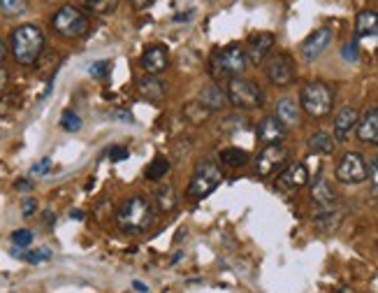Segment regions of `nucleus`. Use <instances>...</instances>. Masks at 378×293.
Segmentation results:
<instances>
[{
	"label": "nucleus",
	"mask_w": 378,
	"mask_h": 293,
	"mask_svg": "<svg viewBox=\"0 0 378 293\" xmlns=\"http://www.w3.org/2000/svg\"><path fill=\"white\" fill-rule=\"evenodd\" d=\"M5 56H8V44H5V40L0 37V63L5 61Z\"/></svg>",
	"instance_id": "45"
},
{
	"label": "nucleus",
	"mask_w": 378,
	"mask_h": 293,
	"mask_svg": "<svg viewBox=\"0 0 378 293\" xmlns=\"http://www.w3.org/2000/svg\"><path fill=\"white\" fill-rule=\"evenodd\" d=\"M44 219H47L49 226H54V212H44Z\"/></svg>",
	"instance_id": "48"
},
{
	"label": "nucleus",
	"mask_w": 378,
	"mask_h": 293,
	"mask_svg": "<svg viewBox=\"0 0 378 293\" xmlns=\"http://www.w3.org/2000/svg\"><path fill=\"white\" fill-rule=\"evenodd\" d=\"M168 173H170V161L165 156H156L149 165H146L144 177L149 182H160Z\"/></svg>",
	"instance_id": "27"
},
{
	"label": "nucleus",
	"mask_w": 378,
	"mask_h": 293,
	"mask_svg": "<svg viewBox=\"0 0 378 293\" xmlns=\"http://www.w3.org/2000/svg\"><path fill=\"white\" fill-rule=\"evenodd\" d=\"M367 180H369V184H371V196H374V198L378 200V156L371 158Z\"/></svg>",
	"instance_id": "35"
},
{
	"label": "nucleus",
	"mask_w": 378,
	"mask_h": 293,
	"mask_svg": "<svg viewBox=\"0 0 378 293\" xmlns=\"http://www.w3.org/2000/svg\"><path fill=\"white\" fill-rule=\"evenodd\" d=\"M117 117H119V119H126V121H132V114H130V112H119Z\"/></svg>",
	"instance_id": "47"
},
{
	"label": "nucleus",
	"mask_w": 378,
	"mask_h": 293,
	"mask_svg": "<svg viewBox=\"0 0 378 293\" xmlns=\"http://www.w3.org/2000/svg\"><path fill=\"white\" fill-rule=\"evenodd\" d=\"M70 216H72V219H84V212H79V209H72V212H70Z\"/></svg>",
	"instance_id": "46"
},
{
	"label": "nucleus",
	"mask_w": 378,
	"mask_h": 293,
	"mask_svg": "<svg viewBox=\"0 0 378 293\" xmlns=\"http://www.w3.org/2000/svg\"><path fill=\"white\" fill-rule=\"evenodd\" d=\"M244 70H246V52L239 44H228V47L211 54L209 59V73L216 82L219 79L230 82L235 77H241Z\"/></svg>",
	"instance_id": "3"
},
{
	"label": "nucleus",
	"mask_w": 378,
	"mask_h": 293,
	"mask_svg": "<svg viewBox=\"0 0 378 293\" xmlns=\"http://www.w3.org/2000/svg\"><path fill=\"white\" fill-rule=\"evenodd\" d=\"M355 131H357V138H360L364 144H378V107H371L369 112L362 114Z\"/></svg>",
	"instance_id": "17"
},
{
	"label": "nucleus",
	"mask_w": 378,
	"mask_h": 293,
	"mask_svg": "<svg viewBox=\"0 0 378 293\" xmlns=\"http://www.w3.org/2000/svg\"><path fill=\"white\" fill-rule=\"evenodd\" d=\"M274 42H277L274 33H265V30H262V33H253L246 40V61H251L253 66L265 63L269 59V54H272Z\"/></svg>",
	"instance_id": "11"
},
{
	"label": "nucleus",
	"mask_w": 378,
	"mask_h": 293,
	"mask_svg": "<svg viewBox=\"0 0 378 293\" xmlns=\"http://www.w3.org/2000/svg\"><path fill=\"white\" fill-rule=\"evenodd\" d=\"M181 114H183V119L188 121V124L202 126L204 121H209V117H211L214 112H209L207 107H204V105L200 103V100H190V103H186V105H183Z\"/></svg>",
	"instance_id": "23"
},
{
	"label": "nucleus",
	"mask_w": 378,
	"mask_h": 293,
	"mask_svg": "<svg viewBox=\"0 0 378 293\" xmlns=\"http://www.w3.org/2000/svg\"><path fill=\"white\" fill-rule=\"evenodd\" d=\"M14 187H17L19 191H30V189H33V182H28V180H19V182L14 184Z\"/></svg>",
	"instance_id": "41"
},
{
	"label": "nucleus",
	"mask_w": 378,
	"mask_h": 293,
	"mask_svg": "<svg viewBox=\"0 0 378 293\" xmlns=\"http://www.w3.org/2000/svg\"><path fill=\"white\" fill-rule=\"evenodd\" d=\"M311 198L320 209H332L337 205V193L325 177H316V180L311 182Z\"/></svg>",
	"instance_id": "16"
},
{
	"label": "nucleus",
	"mask_w": 378,
	"mask_h": 293,
	"mask_svg": "<svg viewBox=\"0 0 378 293\" xmlns=\"http://www.w3.org/2000/svg\"><path fill=\"white\" fill-rule=\"evenodd\" d=\"M309 182H311L309 168H306L304 163H288L284 168V173L279 175L277 187L281 191H297V189L306 187Z\"/></svg>",
	"instance_id": "12"
},
{
	"label": "nucleus",
	"mask_w": 378,
	"mask_h": 293,
	"mask_svg": "<svg viewBox=\"0 0 378 293\" xmlns=\"http://www.w3.org/2000/svg\"><path fill=\"white\" fill-rule=\"evenodd\" d=\"M181 258H183V254L179 252V254H175V258H172V263H177V261H181Z\"/></svg>",
	"instance_id": "49"
},
{
	"label": "nucleus",
	"mask_w": 378,
	"mask_h": 293,
	"mask_svg": "<svg viewBox=\"0 0 378 293\" xmlns=\"http://www.w3.org/2000/svg\"><path fill=\"white\" fill-rule=\"evenodd\" d=\"M288 135V129L277 119V114H269L258 124V140L265 144H281Z\"/></svg>",
	"instance_id": "15"
},
{
	"label": "nucleus",
	"mask_w": 378,
	"mask_h": 293,
	"mask_svg": "<svg viewBox=\"0 0 378 293\" xmlns=\"http://www.w3.org/2000/svg\"><path fill=\"white\" fill-rule=\"evenodd\" d=\"M339 293H355V291H353V289H348V286H346V289H341Z\"/></svg>",
	"instance_id": "50"
},
{
	"label": "nucleus",
	"mask_w": 378,
	"mask_h": 293,
	"mask_svg": "<svg viewBox=\"0 0 378 293\" xmlns=\"http://www.w3.org/2000/svg\"><path fill=\"white\" fill-rule=\"evenodd\" d=\"M10 52L19 66H35L44 52V33L35 23H21L10 35Z\"/></svg>",
	"instance_id": "1"
},
{
	"label": "nucleus",
	"mask_w": 378,
	"mask_h": 293,
	"mask_svg": "<svg viewBox=\"0 0 378 293\" xmlns=\"http://www.w3.org/2000/svg\"><path fill=\"white\" fill-rule=\"evenodd\" d=\"M228 103L237 107V110H258L265 103V93L262 88L251 79L244 77H235L228 82Z\"/></svg>",
	"instance_id": "7"
},
{
	"label": "nucleus",
	"mask_w": 378,
	"mask_h": 293,
	"mask_svg": "<svg viewBox=\"0 0 378 293\" xmlns=\"http://www.w3.org/2000/svg\"><path fill=\"white\" fill-rule=\"evenodd\" d=\"M309 149L313 154H332V151H335V138L323 131L313 133L309 138Z\"/></svg>",
	"instance_id": "25"
},
{
	"label": "nucleus",
	"mask_w": 378,
	"mask_h": 293,
	"mask_svg": "<svg viewBox=\"0 0 378 293\" xmlns=\"http://www.w3.org/2000/svg\"><path fill=\"white\" fill-rule=\"evenodd\" d=\"M288 161V149L284 144H265V149L255 156V175L269 177Z\"/></svg>",
	"instance_id": "10"
},
{
	"label": "nucleus",
	"mask_w": 378,
	"mask_h": 293,
	"mask_svg": "<svg viewBox=\"0 0 378 293\" xmlns=\"http://www.w3.org/2000/svg\"><path fill=\"white\" fill-rule=\"evenodd\" d=\"M51 170V158H42V161H37L33 168H30V173L33 175H47Z\"/></svg>",
	"instance_id": "38"
},
{
	"label": "nucleus",
	"mask_w": 378,
	"mask_h": 293,
	"mask_svg": "<svg viewBox=\"0 0 378 293\" xmlns=\"http://www.w3.org/2000/svg\"><path fill=\"white\" fill-rule=\"evenodd\" d=\"M223 133H232V131H244L248 126V121L244 117H239V114H232V117L223 119Z\"/></svg>",
	"instance_id": "33"
},
{
	"label": "nucleus",
	"mask_w": 378,
	"mask_h": 293,
	"mask_svg": "<svg viewBox=\"0 0 378 293\" xmlns=\"http://www.w3.org/2000/svg\"><path fill=\"white\" fill-rule=\"evenodd\" d=\"M0 12L5 17H21L28 12V0H0Z\"/></svg>",
	"instance_id": "29"
},
{
	"label": "nucleus",
	"mask_w": 378,
	"mask_h": 293,
	"mask_svg": "<svg viewBox=\"0 0 378 293\" xmlns=\"http://www.w3.org/2000/svg\"><path fill=\"white\" fill-rule=\"evenodd\" d=\"M221 182H223V170L219 168V165L211 163V161H200L193 177H190V182H188L186 196L193 200H202V198H207V196L214 193Z\"/></svg>",
	"instance_id": "6"
},
{
	"label": "nucleus",
	"mask_w": 378,
	"mask_h": 293,
	"mask_svg": "<svg viewBox=\"0 0 378 293\" xmlns=\"http://www.w3.org/2000/svg\"><path fill=\"white\" fill-rule=\"evenodd\" d=\"M156 221V209L146 196H130L117 212V224L123 233H146Z\"/></svg>",
	"instance_id": "2"
},
{
	"label": "nucleus",
	"mask_w": 378,
	"mask_h": 293,
	"mask_svg": "<svg viewBox=\"0 0 378 293\" xmlns=\"http://www.w3.org/2000/svg\"><path fill=\"white\" fill-rule=\"evenodd\" d=\"M132 289L139 291V293H149V286H146L144 282H139V279H135V282H132Z\"/></svg>",
	"instance_id": "42"
},
{
	"label": "nucleus",
	"mask_w": 378,
	"mask_h": 293,
	"mask_svg": "<svg viewBox=\"0 0 378 293\" xmlns=\"http://www.w3.org/2000/svg\"><path fill=\"white\" fill-rule=\"evenodd\" d=\"M84 3V8L91 12V15H112L114 10L119 8V0H81Z\"/></svg>",
	"instance_id": "28"
},
{
	"label": "nucleus",
	"mask_w": 378,
	"mask_h": 293,
	"mask_svg": "<svg viewBox=\"0 0 378 293\" xmlns=\"http://www.w3.org/2000/svg\"><path fill=\"white\" fill-rule=\"evenodd\" d=\"M299 107L313 119L328 117L335 107V88L325 82H309L299 93Z\"/></svg>",
	"instance_id": "4"
},
{
	"label": "nucleus",
	"mask_w": 378,
	"mask_h": 293,
	"mask_svg": "<svg viewBox=\"0 0 378 293\" xmlns=\"http://www.w3.org/2000/svg\"><path fill=\"white\" fill-rule=\"evenodd\" d=\"M193 19V12H183V15H177L175 17V21L179 23V21H190Z\"/></svg>",
	"instance_id": "44"
},
{
	"label": "nucleus",
	"mask_w": 378,
	"mask_h": 293,
	"mask_svg": "<svg viewBox=\"0 0 378 293\" xmlns=\"http://www.w3.org/2000/svg\"><path fill=\"white\" fill-rule=\"evenodd\" d=\"M277 119L286 126V129H290V126H297L299 124V107H297V103H295L292 98H281L279 103H277Z\"/></svg>",
	"instance_id": "22"
},
{
	"label": "nucleus",
	"mask_w": 378,
	"mask_h": 293,
	"mask_svg": "<svg viewBox=\"0 0 378 293\" xmlns=\"http://www.w3.org/2000/svg\"><path fill=\"white\" fill-rule=\"evenodd\" d=\"M219 161L226 165V168H244V165L251 161V156H248V151L244 149H237V146H230V149H223L219 154Z\"/></svg>",
	"instance_id": "24"
},
{
	"label": "nucleus",
	"mask_w": 378,
	"mask_h": 293,
	"mask_svg": "<svg viewBox=\"0 0 378 293\" xmlns=\"http://www.w3.org/2000/svg\"><path fill=\"white\" fill-rule=\"evenodd\" d=\"M137 91L142 95L144 100H151V103H160V100L165 98V93H168V84H165L160 77H144L142 82L137 84Z\"/></svg>",
	"instance_id": "21"
},
{
	"label": "nucleus",
	"mask_w": 378,
	"mask_h": 293,
	"mask_svg": "<svg viewBox=\"0 0 378 293\" xmlns=\"http://www.w3.org/2000/svg\"><path fill=\"white\" fill-rule=\"evenodd\" d=\"M33 231H28V228H17V231H12L10 235V240H12V245L19 247V249H26V247H30L33 245Z\"/></svg>",
	"instance_id": "32"
},
{
	"label": "nucleus",
	"mask_w": 378,
	"mask_h": 293,
	"mask_svg": "<svg viewBox=\"0 0 378 293\" xmlns=\"http://www.w3.org/2000/svg\"><path fill=\"white\" fill-rule=\"evenodd\" d=\"M355 37H378V12L374 10H362L355 17Z\"/></svg>",
	"instance_id": "20"
},
{
	"label": "nucleus",
	"mask_w": 378,
	"mask_h": 293,
	"mask_svg": "<svg viewBox=\"0 0 378 293\" xmlns=\"http://www.w3.org/2000/svg\"><path fill=\"white\" fill-rule=\"evenodd\" d=\"M369 175V163L364 161L362 154L357 151H346L337 163V180L341 184H362L367 182Z\"/></svg>",
	"instance_id": "8"
},
{
	"label": "nucleus",
	"mask_w": 378,
	"mask_h": 293,
	"mask_svg": "<svg viewBox=\"0 0 378 293\" xmlns=\"http://www.w3.org/2000/svg\"><path fill=\"white\" fill-rule=\"evenodd\" d=\"M51 28L59 37L79 40L88 33V17L77 5H61L51 17Z\"/></svg>",
	"instance_id": "5"
},
{
	"label": "nucleus",
	"mask_w": 378,
	"mask_h": 293,
	"mask_svg": "<svg viewBox=\"0 0 378 293\" xmlns=\"http://www.w3.org/2000/svg\"><path fill=\"white\" fill-rule=\"evenodd\" d=\"M357 121H360V117H357V110L355 107H341L339 110V114L335 117V138L337 140H348L350 133L355 131Z\"/></svg>",
	"instance_id": "18"
},
{
	"label": "nucleus",
	"mask_w": 378,
	"mask_h": 293,
	"mask_svg": "<svg viewBox=\"0 0 378 293\" xmlns=\"http://www.w3.org/2000/svg\"><path fill=\"white\" fill-rule=\"evenodd\" d=\"M197 100L207 107L209 112H219L223 110V107H228V93L223 91V88L219 84H207L200 91V95H197Z\"/></svg>",
	"instance_id": "19"
},
{
	"label": "nucleus",
	"mask_w": 378,
	"mask_h": 293,
	"mask_svg": "<svg viewBox=\"0 0 378 293\" xmlns=\"http://www.w3.org/2000/svg\"><path fill=\"white\" fill-rule=\"evenodd\" d=\"M5 84H8V70H5V68H0V93H3Z\"/></svg>",
	"instance_id": "43"
},
{
	"label": "nucleus",
	"mask_w": 378,
	"mask_h": 293,
	"mask_svg": "<svg viewBox=\"0 0 378 293\" xmlns=\"http://www.w3.org/2000/svg\"><path fill=\"white\" fill-rule=\"evenodd\" d=\"M37 209V200H33V198H26L23 200V205H21V212H23V216H30Z\"/></svg>",
	"instance_id": "39"
},
{
	"label": "nucleus",
	"mask_w": 378,
	"mask_h": 293,
	"mask_svg": "<svg viewBox=\"0 0 378 293\" xmlns=\"http://www.w3.org/2000/svg\"><path fill=\"white\" fill-rule=\"evenodd\" d=\"M332 37H335L332 28H318V30H313V33L302 42V56H304V61H316L318 56H323L325 49L330 47Z\"/></svg>",
	"instance_id": "14"
},
{
	"label": "nucleus",
	"mask_w": 378,
	"mask_h": 293,
	"mask_svg": "<svg viewBox=\"0 0 378 293\" xmlns=\"http://www.w3.org/2000/svg\"><path fill=\"white\" fill-rule=\"evenodd\" d=\"M81 126H84V121H81V117L74 110H66V112L61 114V129L66 131V133L81 131Z\"/></svg>",
	"instance_id": "31"
},
{
	"label": "nucleus",
	"mask_w": 378,
	"mask_h": 293,
	"mask_svg": "<svg viewBox=\"0 0 378 293\" xmlns=\"http://www.w3.org/2000/svg\"><path fill=\"white\" fill-rule=\"evenodd\" d=\"M110 68H112L110 61H93L91 66H88V75L95 77V79H102V77L110 75Z\"/></svg>",
	"instance_id": "34"
},
{
	"label": "nucleus",
	"mask_w": 378,
	"mask_h": 293,
	"mask_svg": "<svg viewBox=\"0 0 378 293\" xmlns=\"http://www.w3.org/2000/svg\"><path fill=\"white\" fill-rule=\"evenodd\" d=\"M341 56L346 61H357V42H348V44H344V49H341Z\"/></svg>",
	"instance_id": "37"
},
{
	"label": "nucleus",
	"mask_w": 378,
	"mask_h": 293,
	"mask_svg": "<svg viewBox=\"0 0 378 293\" xmlns=\"http://www.w3.org/2000/svg\"><path fill=\"white\" fill-rule=\"evenodd\" d=\"M156 207L160 212H172L177 207V193L170 184H160L156 189Z\"/></svg>",
	"instance_id": "26"
},
{
	"label": "nucleus",
	"mask_w": 378,
	"mask_h": 293,
	"mask_svg": "<svg viewBox=\"0 0 378 293\" xmlns=\"http://www.w3.org/2000/svg\"><path fill=\"white\" fill-rule=\"evenodd\" d=\"M142 68L146 70V75L151 77H158L165 70L170 68V54L163 44H149L142 54Z\"/></svg>",
	"instance_id": "13"
},
{
	"label": "nucleus",
	"mask_w": 378,
	"mask_h": 293,
	"mask_svg": "<svg viewBox=\"0 0 378 293\" xmlns=\"http://www.w3.org/2000/svg\"><path fill=\"white\" fill-rule=\"evenodd\" d=\"M153 3H156V0H130L132 10H137V12H142V10H146V8H151Z\"/></svg>",
	"instance_id": "40"
},
{
	"label": "nucleus",
	"mask_w": 378,
	"mask_h": 293,
	"mask_svg": "<svg viewBox=\"0 0 378 293\" xmlns=\"http://www.w3.org/2000/svg\"><path fill=\"white\" fill-rule=\"evenodd\" d=\"M107 156H110V161H112V163H121V161H126V158L130 156V151H128L123 144H114V146H110Z\"/></svg>",
	"instance_id": "36"
},
{
	"label": "nucleus",
	"mask_w": 378,
	"mask_h": 293,
	"mask_svg": "<svg viewBox=\"0 0 378 293\" xmlns=\"http://www.w3.org/2000/svg\"><path fill=\"white\" fill-rule=\"evenodd\" d=\"M265 75L274 86H288L295 79V61L290 54L277 52L265 61Z\"/></svg>",
	"instance_id": "9"
},
{
	"label": "nucleus",
	"mask_w": 378,
	"mask_h": 293,
	"mask_svg": "<svg viewBox=\"0 0 378 293\" xmlns=\"http://www.w3.org/2000/svg\"><path fill=\"white\" fill-rule=\"evenodd\" d=\"M17 258L26 261V263H47V261H51V249H47V247H42V249H33V252H14Z\"/></svg>",
	"instance_id": "30"
}]
</instances>
